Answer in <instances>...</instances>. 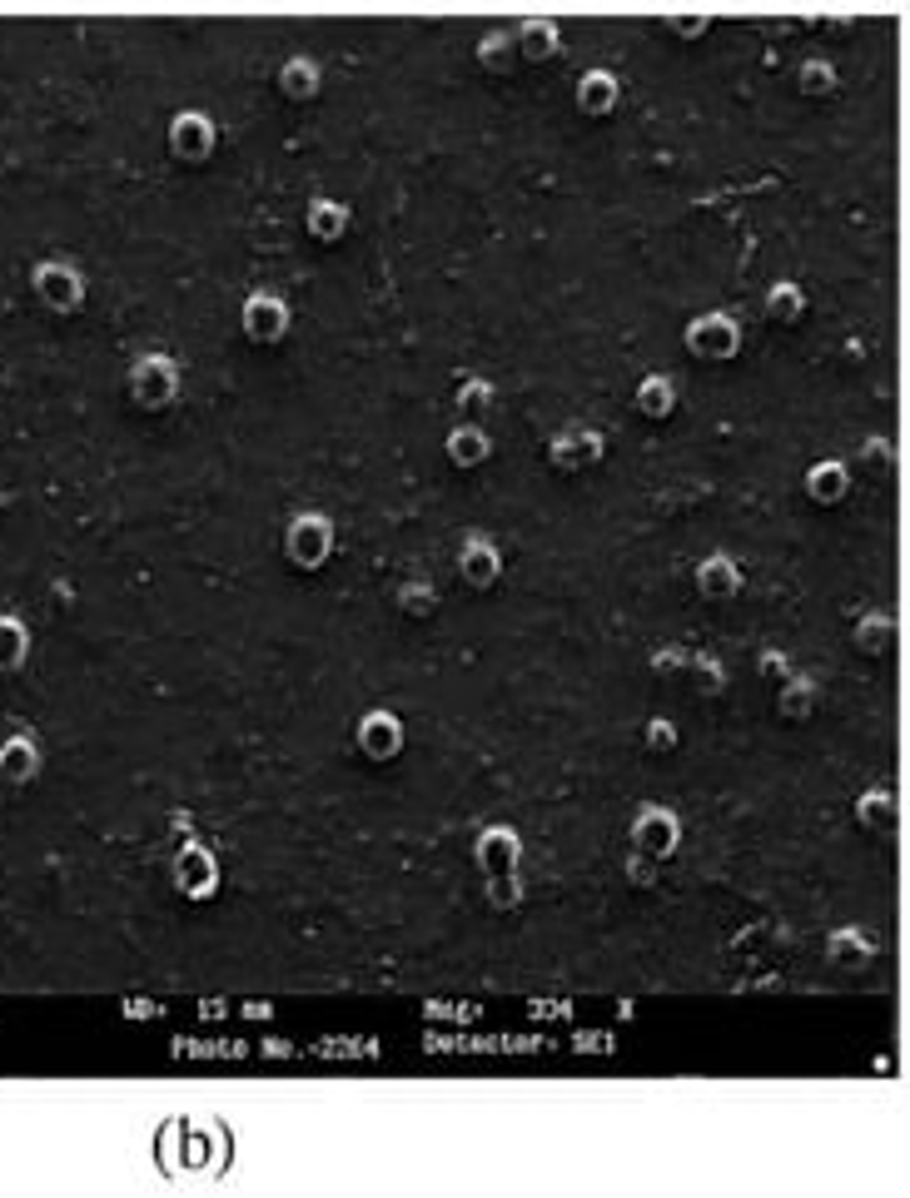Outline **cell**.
Returning a JSON list of instances; mask_svg holds the SVG:
<instances>
[{
    "label": "cell",
    "mask_w": 910,
    "mask_h": 1198,
    "mask_svg": "<svg viewBox=\"0 0 910 1198\" xmlns=\"http://www.w3.org/2000/svg\"><path fill=\"white\" fill-rule=\"evenodd\" d=\"M687 343L701 353V359H727V353H737L741 333H737V324H731V319L711 314V319H697V324H691Z\"/></svg>",
    "instance_id": "obj_1"
},
{
    "label": "cell",
    "mask_w": 910,
    "mask_h": 1198,
    "mask_svg": "<svg viewBox=\"0 0 910 1198\" xmlns=\"http://www.w3.org/2000/svg\"><path fill=\"white\" fill-rule=\"evenodd\" d=\"M289 552H294V562H304V568H319L324 552H329V522L324 518H299L289 528Z\"/></svg>",
    "instance_id": "obj_2"
},
{
    "label": "cell",
    "mask_w": 910,
    "mask_h": 1198,
    "mask_svg": "<svg viewBox=\"0 0 910 1198\" xmlns=\"http://www.w3.org/2000/svg\"><path fill=\"white\" fill-rule=\"evenodd\" d=\"M135 393H140L150 409H160V403L174 393V369L165 359H145L140 369H135Z\"/></svg>",
    "instance_id": "obj_3"
},
{
    "label": "cell",
    "mask_w": 910,
    "mask_h": 1198,
    "mask_svg": "<svg viewBox=\"0 0 910 1198\" xmlns=\"http://www.w3.org/2000/svg\"><path fill=\"white\" fill-rule=\"evenodd\" d=\"M359 741L369 756H393V751H399V721H393L389 711H373V717L363 721Z\"/></svg>",
    "instance_id": "obj_4"
},
{
    "label": "cell",
    "mask_w": 910,
    "mask_h": 1198,
    "mask_svg": "<svg viewBox=\"0 0 910 1198\" xmlns=\"http://www.w3.org/2000/svg\"><path fill=\"white\" fill-rule=\"evenodd\" d=\"M244 329H250L254 339H279L284 333V304L279 299H250V309H244Z\"/></svg>",
    "instance_id": "obj_5"
},
{
    "label": "cell",
    "mask_w": 910,
    "mask_h": 1198,
    "mask_svg": "<svg viewBox=\"0 0 910 1198\" xmlns=\"http://www.w3.org/2000/svg\"><path fill=\"white\" fill-rule=\"evenodd\" d=\"M210 140H214V130H210V120H204V115H180V120H174V150H180V155L200 160V155L210 150Z\"/></svg>",
    "instance_id": "obj_6"
},
{
    "label": "cell",
    "mask_w": 910,
    "mask_h": 1198,
    "mask_svg": "<svg viewBox=\"0 0 910 1198\" xmlns=\"http://www.w3.org/2000/svg\"><path fill=\"white\" fill-rule=\"evenodd\" d=\"M697 587L707 592V597H731V592L741 587V572L731 568L727 558H711V562H701V572H697Z\"/></svg>",
    "instance_id": "obj_7"
},
{
    "label": "cell",
    "mask_w": 910,
    "mask_h": 1198,
    "mask_svg": "<svg viewBox=\"0 0 910 1198\" xmlns=\"http://www.w3.org/2000/svg\"><path fill=\"white\" fill-rule=\"evenodd\" d=\"M671 836H677V826H671V816L667 810H647V816L637 820V846L642 850H671Z\"/></svg>",
    "instance_id": "obj_8"
},
{
    "label": "cell",
    "mask_w": 910,
    "mask_h": 1198,
    "mask_svg": "<svg viewBox=\"0 0 910 1198\" xmlns=\"http://www.w3.org/2000/svg\"><path fill=\"white\" fill-rule=\"evenodd\" d=\"M463 577L478 582V587H483V582L498 577V548H488V542L473 538L468 548H463Z\"/></svg>",
    "instance_id": "obj_9"
},
{
    "label": "cell",
    "mask_w": 910,
    "mask_h": 1198,
    "mask_svg": "<svg viewBox=\"0 0 910 1198\" xmlns=\"http://www.w3.org/2000/svg\"><path fill=\"white\" fill-rule=\"evenodd\" d=\"M210 876H214L210 856H204V850H194V846L184 850V856H180V880L194 890V895H204V890H210Z\"/></svg>",
    "instance_id": "obj_10"
},
{
    "label": "cell",
    "mask_w": 910,
    "mask_h": 1198,
    "mask_svg": "<svg viewBox=\"0 0 910 1198\" xmlns=\"http://www.w3.org/2000/svg\"><path fill=\"white\" fill-rule=\"evenodd\" d=\"M597 458V433H562L558 443V463L572 468V463H592Z\"/></svg>",
    "instance_id": "obj_11"
},
{
    "label": "cell",
    "mask_w": 910,
    "mask_h": 1198,
    "mask_svg": "<svg viewBox=\"0 0 910 1198\" xmlns=\"http://www.w3.org/2000/svg\"><path fill=\"white\" fill-rule=\"evenodd\" d=\"M860 820H866L870 830H896V801H890L886 791H870V796L860 801Z\"/></svg>",
    "instance_id": "obj_12"
},
{
    "label": "cell",
    "mask_w": 910,
    "mask_h": 1198,
    "mask_svg": "<svg viewBox=\"0 0 910 1198\" xmlns=\"http://www.w3.org/2000/svg\"><path fill=\"white\" fill-rule=\"evenodd\" d=\"M582 105H588V110H607V105H617V81L602 75V71H592L588 81H582Z\"/></svg>",
    "instance_id": "obj_13"
},
{
    "label": "cell",
    "mask_w": 910,
    "mask_h": 1198,
    "mask_svg": "<svg viewBox=\"0 0 910 1198\" xmlns=\"http://www.w3.org/2000/svg\"><path fill=\"white\" fill-rule=\"evenodd\" d=\"M512 850H518V840H512V830H488L483 836V866H502L508 870L512 866Z\"/></svg>",
    "instance_id": "obj_14"
},
{
    "label": "cell",
    "mask_w": 910,
    "mask_h": 1198,
    "mask_svg": "<svg viewBox=\"0 0 910 1198\" xmlns=\"http://www.w3.org/2000/svg\"><path fill=\"white\" fill-rule=\"evenodd\" d=\"M811 492H821V498H840V492H846V468H840V463H821V468H811Z\"/></svg>",
    "instance_id": "obj_15"
},
{
    "label": "cell",
    "mask_w": 910,
    "mask_h": 1198,
    "mask_svg": "<svg viewBox=\"0 0 910 1198\" xmlns=\"http://www.w3.org/2000/svg\"><path fill=\"white\" fill-rule=\"evenodd\" d=\"M448 453H453L458 463H478L483 453H488V438H483L478 428H458V433L448 438Z\"/></svg>",
    "instance_id": "obj_16"
},
{
    "label": "cell",
    "mask_w": 910,
    "mask_h": 1198,
    "mask_svg": "<svg viewBox=\"0 0 910 1198\" xmlns=\"http://www.w3.org/2000/svg\"><path fill=\"white\" fill-rule=\"evenodd\" d=\"M552 41H558V31H552V21H532V25H522V51H528V55H552Z\"/></svg>",
    "instance_id": "obj_17"
},
{
    "label": "cell",
    "mask_w": 910,
    "mask_h": 1198,
    "mask_svg": "<svg viewBox=\"0 0 910 1198\" xmlns=\"http://www.w3.org/2000/svg\"><path fill=\"white\" fill-rule=\"evenodd\" d=\"M309 224H314V234H319V240H334V234L349 224V214L334 210V204H314V220Z\"/></svg>",
    "instance_id": "obj_18"
},
{
    "label": "cell",
    "mask_w": 910,
    "mask_h": 1198,
    "mask_svg": "<svg viewBox=\"0 0 910 1198\" xmlns=\"http://www.w3.org/2000/svg\"><path fill=\"white\" fill-rule=\"evenodd\" d=\"M667 409H671V383L667 379L642 383V413H667Z\"/></svg>",
    "instance_id": "obj_19"
},
{
    "label": "cell",
    "mask_w": 910,
    "mask_h": 1198,
    "mask_svg": "<svg viewBox=\"0 0 910 1198\" xmlns=\"http://www.w3.org/2000/svg\"><path fill=\"white\" fill-rule=\"evenodd\" d=\"M284 91H289V95H309L314 91V65L309 61H289V65H284Z\"/></svg>",
    "instance_id": "obj_20"
},
{
    "label": "cell",
    "mask_w": 910,
    "mask_h": 1198,
    "mask_svg": "<svg viewBox=\"0 0 910 1198\" xmlns=\"http://www.w3.org/2000/svg\"><path fill=\"white\" fill-rule=\"evenodd\" d=\"M796 309H801V294L791 289V284L771 289V314H781V319H796Z\"/></svg>",
    "instance_id": "obj_21"
},
{
    "label": "cell",
    "mask_w": 910,
    "mask_h": 1198,
    "mask_svg": "<svg viewBox=\"0 0 910 1198\" xmlns=\"http://www.w3.org/2000/svg\"><path fill=\"white\" fill-rule=\"evenodd\" d=\"M886 637H890V622L886 617H870L866 627H860V647H870V651L886 647Z\"/></svg>",
    "instance_id": "obj_22"
},
{
    "label": "cell",
    "mask_w": 910,
    "mask_h": 1198,
    "mask_svg": "<svg viewBox=\"0 0 910 1198\" xmlns=\"http://www.w3.org/2000/svg\"><path fill=\"white\" fill-rule=\"evenodd\" d=\"M801 81H806V91H830V71H826V65H806V71H801Z\"/></svg>",
    "instance_id": "obj_23"
},
{
    "label": "cell",
    "mask_w": 910,
    "mask_h": 1198,
    "mask_svg": "<svg viewBox=\"0 0 910 1198\" xmlns=\"http://www.w3.org/2000/svg\"><path fill=\"white\" fill-rule=\"evenodd\" d=\"M806 707H811V691H806V687L786 691V711H791V717H801V711H806Z\"/></svg>",
    "instance_id": "obj_24"
},
{
    "label": "cell",
    "mask_w": 910,
    "mask_h": 1198,
    "mask_svg": "<svg viewBox=\"0 0 910 1198\" xmlns=\"http://www.w3.org/2000/svg\"><path fill=\"white\" fill-rule=\"evenodd\" d=\"M463 403H468V409H483V403H488V383H468V389H463Z\"/></svg>",
    "instance_id": "obj_25"
},
{
    "label": "cell",
    "mask_w": 910,
    "mask_h": 1198,
    "mask_svg": "<svg viewBox=\"0 0 910 1198\" xmlns=\"http://www.w3.org/2000/svg\"><path fill=\"white\" fill-rule=\"evenodd\" d=\"M428 597H433L428 587H409V592H403V607H409V612L419 607V612H423V607H428Z\"/></svg>",
    "instance_id": "obj_26"
},
{
    "label": "cell",
    "mask_w": 910,
    "mask_h": 1198,
    "mask_svg": "<svg viewBox=\"0 0 910 1198\" xmlns=\"http://www.w3.org/2000/svg\"><path fill=\"white\" fill-rule=\"evenodd\" d=\"M647 741H652V746H671V727H652Z\"/></svg>",
    "instance_id": "obj_27"
}]
</instances>
